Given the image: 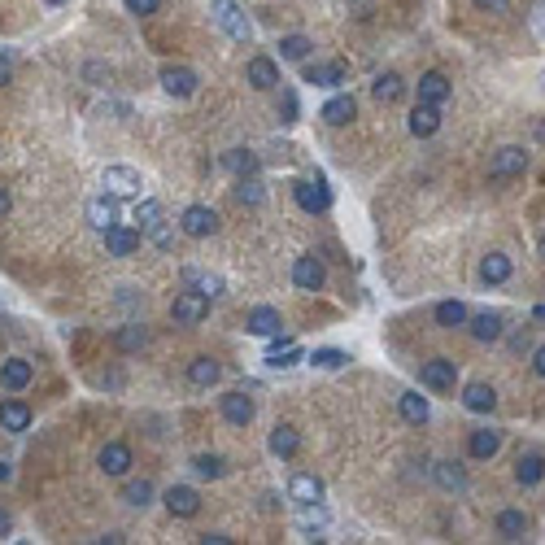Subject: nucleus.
Returning a JSON list of instances; mask_svg holds the SVG:
<instances>
[{"label": "nucleus", "instance_id": "1", "mask_svg": "<svg viewBox=\"0 0 545 545\" xmlns=\"http://www.w3.org/2000/svg\"><path fill=\"white\" fill-rule=\"evenodd\" d=\"M210 14H215V22L223 26V36L232 44H254V22L236 0H210Z\"/></svg>", "mask_w": 545, "mask_h": 545}, {"label": "nucleus", "instance_id": "2", "mask_svg": "<svg viewBox=\"0 0 545 545\" xmlns=\"http://www.w3.org/2000/svg\"><path fill=\"white\" fill-rule=\"evenodd\" d=\"M528 166H532L528 149H519V144H502L498 153L488 157V179H493V183H507V179L524 175Z\"/></svg>", "mask_w": 545, "mask_h": 545}, {"label": "nucleus", "instance_id": "3", "mask_svg": "<svg viewBox=\"0 0 545 545\" xmlns=\"http://www.w3.org/2000/svg\"><path fill=\"white\" fill-rule=\"evenodd\" d=\"M100 188L114 196V201H131V196H140L144 179H140L136 166H105L100 171Z\"/></svg>", "mask_w": 545, "mask_h": 545}, {"label": "nucleus", "instance_id": "4", "mask_svg": "<svg viewBox=\"0 0 545 545\" xmlns=\"http://www.w3.org/2000/svg\"><path fill=\"white\" fill-rule=\"evenodd\" d=\"M292 201H297L306 215H328L331 210V193H328V183H323V175L297 179V183H292Z\"/></svg>", "mask_w": 545, "mask_h": 545}, {"label": "nucleus", "instance_id": "5", "mask_svg": "<svg viewBox=\"0 0 545 545\" xmlns=\"http://www.w3.org/2000/svg\"><path fill=\"white\" fill-rule=\"evenodd\" d=\"M205 314H210V297H201L196 288L175 292V301H171V319H175L179 328H196Z\"/></svg>", "mask_w": 545, "mask_h": 545}, {"label": "nucleus", "instance_id": "6", "mask_svg": "<svg viewBox=\"0 0 545 545\" xmlns=\"http://www.w3.org/2000/svg\"><path fill=\"white\" fill-rule=\"evenodd\" d=\"M419 384L432 393H454V384H458V362H454V358H428V362L419 367Z\"/></svg>", "mask_w": 545, "mask_h": 545}, {"label": "nucleus", "instance_id": "7", "mask_svg": "<svg viewBox=\"0 0 545 545\" xmlns=\"http://www.w3.org/2000/svg\"><path fill=\"white\" fill-rule=\"evenodd\" d=\"M97 467L105 471V476H114V480H122L127 471L136 467V458H131V445L127 441H105L97 454Z\"/></svg>", "mask_w": 545, "mask_h": 545}, {"label": "nucleus", "instance_id": "8", "mask_svg": "<svg viewBox=\"0 0 545 545\" xmlns=\"http://www.w3.org/2000/svg\"><path fill=\"white\" fill-rule=\"evenodd\" d=\"M31 424H36V410L26 406L22 397H5V402H0V432L22 436V432H31Z\"/></svg>", "mask_w": 545, "mask_h": 545}, {"label": "nucleus", "instance_id": "9", "mask_svg": "<svg viewBox=\"0 0 545 545\" xmlns=\"http://www.w3.org/2000/svg\"><path fill=\"white\" fill-rule=\"evenodd\" d=\"M157 79H162V88H166L175 100L196 97V88H201L196 70H188V66H162V70H157Z\"/></svg>", "mask_w": 545, "mask_h": 545}, {"label": "nucleus", "instance_id": "10", "mask_svg": "<svg viewBox=\"0 0 545 545\" xmlns=\"http://www.w3.org/2000/svg\"><path fill=\"white\" fill-rule=\"evenodd\" d=\"M218 410H223V419H227L232 428H249V424H254V414H257L254 397H245L240 389L223 393V397H218Z\"/></svg>", "mask_w": 545, "mask_h": 545}, {"label": "nucleus", "instance_id": "11", "mask_svg": "<svg viewBox=\"0 0 545 545\" xmlns=\"http://www.w3.org/2000/svg\"><path fill=\"white\" fill-rule=\"evenodd\" d=\"M179 232L193 236V240H205V236L218 232V215L210 205H188V210L179 215Z\"/></svg>", "mask_w": 545, "mask_h": 545}, {"label": "nucleus", "instance_id": "12", "mask_svg": "<svg viewBox=\"0 0 545 545\" xmlns=\"http://www.w3.org/2000/svg\"><path fill=\"white\" fill-rule=\"evenodd\" d=\"M467 331L480 341V345H493V341H502V331H507V314L502 310L467 314Z\"/></svg>", "mask_w": 545, "mask_h": 545}, {"label": "nucleus", "instance_id": "13", "mask_svg": "<svg viewBox=\"0 0 545 545\" xmlns=\"http://www.w3.org/2000/svg\"><path fill=\"white\" fill-rule=\"evenodd\" d=\"M292 284L301 292H319L323 284H328V271H323V262L314 254H301L297 262H292Z\"/></svg>", "mask_w": 545, "mask_h": 545}, {"label": "nucleus", "instance_id": "14", "mask_svg": "<svg viewBox=\"0 0 545 545\" xmlns=\"http://www.w3.org/2000/svg\"><path fill=\"white\" fill-rule=\"evenodd\" d=\"M502 454V432L498 428H476L467 436V458L471 463H493Z\"/></svg>", "mask_w": 545, "mask_h": 545}, {"label": "nucleus", "instance_id": "15", "mask_svg": "<svg viewBox=\"0 0 545 545\" xmlns=\"http://www.w3.org/2000/svg\"><path fill=\"white\" fill-rule=\"evenodd\" d=\"M245 79H249V88H257V92H275L284 79H279V61L271 58H249V66H245Z\"/></svg>", "mask_w": 545, "mask_h": 545}, {"label": "nucleus", "instance_id": "16", "mask_svg": "<svg viewBox=\"0 0 545 545\" xmlns=\"http://www.w3.org/2000/svg\"><path fill=\"white\" fill-rule=\"evenodd\" d=\"M166 510L175 515V519H196L201 515V493H196L193 485H175V488H166Z\"/></svg>", "mask_w": 545, "mask_h": 545}, {"label": "nucleus", "instance_id": "17", "mask_svg": "<svg viewBox=\"0 0 545 545\" xmlns=\"http://www.w3.org/2000/svg\"><path fill=\"white\" fill-rule=\"evenodd\" d=\"M328 507L323 502H301L297 507V528H301V537L306 541H323V528H328Z\"/></svg>", "mask_w": 545, "mask_h": 545}, {"label": "nucleus", "instance_id": "18", "mask_svg": "<svg viewBox=\"0 0 545 545\" xmlns=\"http://www.w3.org/2000/svg\"><path fill=\"white\" fill-rule=\"evenodd\" d=\"M31 380H36V367H31L26 358H5V362H0V389L5 393L31 389Z\"/></svg>", "mask_w": 545, "mask_h": 545}, {"label": "nucleus", "instance_id": "19", "mask_svg": "<svg viewBox=\"0 0 545 545\" xmlns=\"http://www.w3.org/2000/svg\"><path fill=\"white\" fill-rule=\"evenodd\" d=\"M406 127H410V136H414V140L436 136V131H441V105H424V100H419V105L410 110Z\"/></svg>", "mask_w": 545, "mask_h": 545}, {"label": "nucleus", "instance_id": "20", "mask_svg": "<svg viewBox=\"0 0 545 545\" xmlns=\"http://www.w3.org/2000/svg\"><path fill=\"white\" fill-rule=\"evenodd\" d=\"M528 528H532V519H528L524 510H515V507L498 510V519H493V532H498L502 541H524Z\"/></svg>", "mask_w": 545, "mask_h": 545}, {"label": "nucleus", "instance_id": "21", "mask_svg": "<svg viewBox=\"0 0 545 545\" xmlns=\"http://www.w3.org/2000/svg\"><path fill=\"white\" fill-rule=\"evenodd\" d=\"M345 79H350L345 61H314V66H306V83H314V88H341Z\"/></svg>", "mask_w": 545, "mask_h": 545}, {"label": "nucleus", "instance_id": "22", "mask_svg": "<svg viewBox=\"0 0 545 545\" xmlns=\"http://www.w3.org/2000/svg\"><path fill=\"white\" fill-rule=\"evenodd\" d=\"M414 92H419V100H424V105H445L449 92H454V83H449L441 70H428V75H419Z\"/></svg>", "mask_w": 545, "mask_h": 545}, {"label": "nucleus", "instance_id": "23", "mask_svg": "<svg viewBox=\"0 0 545 545\" xmlns=\"http://www.w3.org/2000/svg\"><path fill=\"white\" fill-rule=\"evenodd\" d=\"M105 249L114 257H131L140 249V227H122V223H114V227H105Z\"/></svg>", "mask_w": 545, "mask_h": 545}, {"label": "nucleus", "instance_id": "24", "mask_svg": "<svg viewBox=\"0 0 545 545\" xmlns=\"http://www.w3.org/2000/svg\"><path fill=\"white\" fill-rule=\"evenodd\" d=\"M83 218H88V227H97V232H105V227H114V223H118V205H114V196H110V193L92 196V201L83 205Z\"/></svg>", "mask_w": 545, "mask_h": 545}, {"label": "nucleus", "instance_id": "25", "mask_svg": "<svg viewBox=\"0 0 545 545\" xmlns=\"http://www.w3.org/2000/svg\"><path fill=\"white\" fill-rule=\"evenodd\" d=\"M463 406H467L471 414H493V410H498V389L485 384V380H471L467 389H463Z\"/></svg>", "mask_w": 545, "mask_h": 545}, {"label": "nucleus", "instance_id": "26", "mask_svg": "<svg viewBox=\"0 0 545 545\" xmlns=\"http://www.w3.org/2000/svg\"><path fill=\"white\" fill-rule=\"evenodd\" d=\"M541 480H545V454H537V449L519 454V458H515V485L537 488Z\"/></svg>", "mask_w": 545, "mask_h": 545}, {"label": "nucleus", "instance_id": "27", "mask_svg": "<svg viewBox=\"0 0 545 545\" xmlns=\"http://www.w3.org/2000/svg\"><path fill=\"white\" fill-rule=\"evenodd\" d=\"M371 97L380 100V105H397V100L406 97V79L397 75V70H384V75H375V83H371Z\"/></svg>", "mask_w": 545, "mask_h": 545}, {"label": "nucleus", "instance_id": "28", "mask_svg": "<svg viewBox=\"0 0 545 545\" xmlns=\"http://www.w3.org/2000/svg\"><path fill=\"white\" fill-rule=\"evenodd\" d=\"M288 498L301 507V502H323V480L310 476V471H297L288 480Z\"/></svg>", "mask_w": 545, "mask_h": 545}, {"label": "nucleus", "instance_id": "29", "mask_svg": "<svg viewBox=\"0 0 545 545\" xmlns=\"http://www.w3.org/2000/svg\"><path fill=\"white\" fill-rule=\"evenodd\" d=\"M510 275H515V262H510L507 254H488V257H480V284L498 288V284H507Z\"/></svg>", "mask_w": 545, "mask_h": 545}, {"label": "nucleus", "instance_id": "30", "mask_svg": "<svg viewBox=\"0 0 545 545\" xmlns=\"http://www.w3.org/2000/svg\"><path fill=\"white\" fill-rule=\"evenodd\" d=\"M183 284H188V288H196L201 297H210V301H215V297H223V288H227V284H223V275L201 271V267H183Z\"/></svg>", "mask_w": 545, "mask_h": 545}, {"label": "nucleus", "instance_id": "31", "mask_svg": "<svg viewBox=\"0 0 545 545\" xmlns=\"http://www.w3.org/2000/svg\"><path fill=\"white\" fill-rule=\"evenodd\" d=\"M245 328L254 331V336H275V331H284V314L275 310V306H254L249 319H245Z\"/></svg>", "mask_w": 545, "mask_h": 545}, {"label": "nucleus", "instance_id": "32", "mask_svg": "<svg viewBox=\"0 0 545 545\" xmlns=\"http://www.w3.org/2000/svg\"><path fill=\"white\" fill-rule=\"evenodd\" d=\"M353 114H358V100L350 97V92H341V97H331L323 110H319V118L328 122V127H345V122H353Z\"/></svg>", "mask_w": 545, "mask_h": 545}, {"label": "nucleus", "instance_id": "33", "mask_svg": "<svg viewBox=\"0 0 545 545\" xmlns=\"http://www.w3.org/2000/svg\"><path fill=\"white\" fill-rule=\"evenodd\" d=\"M432 480L445 488V493H467V471L458 467V463H449V458L432 463Z\"/></svg>", "mask_w": 545, "mask_h": 545}, {"label": "nucleus", "instance_id": "34", "mask_svg": "<svg viewBox=\"0 0 545 545\" xmlns=\"http://www.w3.org/2000/svg\"><path fill=\"white\" fill-rule=\"evenodd\" d=\"M218 380H223V367H218L215 358H193L188 362V384L193 389H215Z\"/></svg>", "mask_w": 545, "mask_h": 545}, {"label": "nucleus", "instance_id": "35", "mask_svg": "<svg viewBox=\"0 0 545 545\" xmlns=\"http://www.w3.org/2000/svg\"><path fill=\"white\" fill-rule=\"evenodd\" d=\"M397 410H402V419L414 424V428H424V424L432 419L428 397H419V393H402V397H397Z\"/></svg>", "mask_w": 545, "mask_h": 545}, {"label": "nucleus", "instance_id": "36", "mask_svg": "<svg viewBox=\"0 0 545 545\" xmlns=\"http://www.w3.org/2000/svg\"><path fill=\"white\" fill-rule=\"evenodd\" d=\"M297 449H301V432L292 428V424H275V432H271L275 458H297Z\"/></svg>", "mask_w": 545, "mask_h": 545}, {"label": "nucleus", "instance_id": "37", "mask_svg": "<svg viewBox=\"0 0 545 545\" xmlns=\"http://www.w3.org/2000/svg\"><path fill=\"white\" fill-rule=\"evenodd\" d=\"M153 498H157L153 480H127V485H122V502H127V507H131V510L153 507Z\"/></svg>", "mask_w": 545, "mask_h": 545}, {"label": "nucleus", "instance_id": "38", "mask_svg": "<svg viewBox=\"0 0 545 545\" xmlns=\"http://www.w3.org/2000/svg\"><path fill=\"white\" fill-rule=\"evenodd\" d=\"M114 345L122 353H140L144 345H149V328H144V323H127V328L114 331Z\"/></svg>", "mask_w": 545, "mask_h": 545}, {"label": "nucleus", "instance_id": "39", "mask_svg": "<svg viewBox=\"0 0 545 545\" xmlns=\"http://www.w3.org/2000/svg\"><path fill=\"white\" fill-rule=\"evenodd\" d=\"M193 476L196 480H223V476H227V458H223V454H196Z\"/></svg>", "mask_w": 545, "mask_h": 545}, {"label": "nucleus", "instance_id": "40", "mask_svg": "<svg viewBox=\"0 0 545 545\" xmlns=\"http://www.w3.org/2000/svg\"><path fill=\"white\" fill-rule=\"evenodd\" d=\"M467 306L463 301H441L436 310H432V319H436V328H467Z\"/></svg>", "mask_w": 545, "mask_h": 545}, {"label": "nucleus", "instance_id": "41", "mask_svg": "<svg viewBox=\"0 0 545 545\" xmlns=\"http://www.w3.org/2000/svg\"><path fill=\"white\" fill-rule=\"evenodd\" d=\"M236 201H240V205H262V201H267L262 179H257V175H240V179H236Z\"/></svg>", "mask_w": 545, "mask_h": 545}, {"label": "nucleus", "instance_id": "42", "mask_svg": "<svg viewBox=\"0 0 545 545\" xmlns=\"http://www.w3.org/2000/svg\"><path fill=\"white\" fill-rule=\"evenodd\" d=\"M223 166H227L236 179H240V175H257V157L249 153V149H227V153H223Z\"/></svg>", "mask_w": 545, "mask_h": 545}, {"label": "nucleus", "instance_id": "43", "mask_svg": "<svg viewBox=\"0 0 545 545\" xmlns=\"http://www.w3.org/2000/svg\"><path fill=\"white\" fill-rule=\"evenodd\" d=\"M310 48H314V44L306 36H284V39H279V58H284V61H306V58H310Z\"/></svg>", "mask_w": 545, "mask_h": 545}, {"label": "nucleus", "instance_id": "44", "mask_svg": "<svg viewBox=\"0 0 545 545\" xmlns=\"http://www.w3.org/2000/svg\"><path fill=\"white\" fill-rule=\"evenodd\" d=\"M297 362H301V350H297V341H292V345H279V350L267 353V367H271V371H292Z\"/></svg>", "mask_w": 545, "mask_h": 545}, {"label": "nucleus", "instance_id": "45", "mask_svg": "<svg viewBox=\"0 0 545 545\" xmlns=\"http://www.w3.org/2000/svg\"><path fill=\"white\" fill-rule=\"evenodd\" d=\"M345 362H350L345 350H314L310 353V367H319V371H341Z\"/></svg>", "mask_w": 545, "mask_h": 545}, {"label": "nucleus", "instance_id": "46", "mask_svg": "<svg viewBox=\"0 0 545 545\" xmlns=\"http://www.w3.org/2000/svg\"><path fill=\"white\" fill-rule=\"evenodd\" d=\"M157 218H162V201H136V215H131V223H136L140 232H149Z\"/></svg>", "mask_w": 545, "mask_h": 545}, {"label": "nucleus", "instance_id": "47", "mask_svg": "<svg viewBox=\"0 0 545 545\" xmlns=\"http://www.w3.org/2000/svg\"><path fill=\"white\" fill-rule=\"evenodd\" d=\"M149 240H153L162 254H171V249H175V232H171V223H166V218H157L153 227H149Z\"/></svg>", "mask_w": 545, "mask_h": 545}, {"label": "nucleus", "instance_id": "48", "mask_svg": "<svg viewBox=\"0 0 545 545\" xmlns=\"http://www.w3.org/2000/svg\"><path fill=\"white\" fill-rule=\"evenodd\" d=\"M157 9H162V0H127V14H136V18H153Z\"/></svg>", "mask_w": 545, "mask_h": 545}, {"label": "nucleus", "instance_id": "49", "mask_svg": "<svg viewBox=\"0 0 545 545\" xmlns=\"http://www.w3.org/2000/svg\"><path fill=\"white\" fill-rule=\"evenodd\" d=\"M83 75L92 79L97 88H105V83H110V66H97V61H88V66H83Z\"/></svg>", "mask_w": 545, "mask_h": 545}, {"label": "nucleus", "instance_id": "50", "mask_svg": "<svg viewBox=\"0 0 545 545\" xmlns=\"http://www.w3.org/2000/svg\"><path fill=\"white\" fill-rule=\"evenodd\" d=\"M100 114H114V118H131V105H127V100H105V105H100Z\"/></svg>", "mask_w": 545, "mask_h": 545}, {"label": "nucleus", "instance_id": "51", "mask_svg": "<svg viewBox=\"0 0 545 545\" xmlns=\"http://www.w3.org/2000/svg\"><path fill=\"white\" fill-rule=\"evenodd\" d=\"M528 22H532V36L545 39V0L537 5V9H532V18H528Z\"/></svg>", "mask_w": 545, "mask_h": 545}, {"label": "nucleus", "instance_id": "52", "mask_svg": "<svg viewBox=\"0 0 545 545\" xmlns=\"http://www.w3.org/2000/svg\"><path fill=\"white\" fill-rule=\"evenodd\" d=\"M9 79H14V53L0 48V83H9Z\"/></svg>", "mask_w": 545, "mask_h": 545}, {"label": "nucleus", "instance_id": "53", "mask_svg": "<svg viewBox=\"0 0 545 545\" xmlns=\"http://www.w3.org/2000/svg\"><path fill=\"white\" fill-rule=\"evenodd\" d=\"M279 105H284V118H279V122H297V97H292V92H284V100H279Z\"/></svg>", "mask_w": 545, "mask_h": 545}, {"label": "nucleus", "instance_id": "54", "mask_svg": "<svg viewBox=\"0 0 545 545\" xmlns=\"http://www.w3.org/2000/svg\"><path fill=\"white\" fill-rule=\"evenodd\" d=\"M196 541L201 545H232V537H227V532H201Z\"/></svg>", "mask_w": 545, "mask_h": 545}, {"label": "nucleus", "instance_id": "55", "mask_svg": "<svg viewBox=\"0 0 545 545\" xmlns=\"http://www.w3.org/2000/svg\"><path fill=\"white\" fill-rule=\"evenodd\" d=\"M480 9H488V14H510V0H476Z\"/></svg>", "mask_w": 545, "mask_h": 545}, {"label": "nucleus", "instance_id": "56", "mask_svg": "<svg viewBox=\"0 0 545 545\" xmlns=\"http://www.w3.org/2000/svg\"><path fill=\"white\" fill-rule=\"evenodd\" d=\"M532 371L545 380V345H537V350H532Z\"/></svg>", "mask_w": 545, "mask_h": 545}, {"label": "nucleus", "instance_id": "57", "mask_svg": "<svg viewBox=\"0 0 545 545\" xmlns=\"http://www.w3.org/2000/svg\"><path fill=\"white\" fill-rule=\"evenodd\" d=\"M9 532H14V515L0 507V537H9Z\"/></svg>", "mask_w": 545, "mask_h": 545}, {"label": "nucleus", "instance_id": "58", "mask_svg": "<svg viewBox=\"0 0 545 545\" xmlns=\"http://www.w3.org/2000/svg\"><path fill=\"white\" fill-rule=\"evenodd\" d=\"M9 210H14V201H9V193H5V188H0V218L9 215Z\"/></svg>", "mask_w": 545, "mask_h": 545}, {"label": "nucleus", "instance_id": "59", "mask_svg": "<svg viewBox=\"0 0 545 545\" xmlns=\"http://www.w3.org/2000/svg\"><path fill=\"white\" fill-rule=\"evenodd\" d=\"M9 476H14V471H9V463L0 458V480H9Z\"/></svg>", "mask_w": 545, "mask_h": 545}, {"label": "nucleus", "instance_id": "60", "mask_svg": "<svg viewBox=\"0 0 545 545\" xmlns=\"http://www.w3.org/2000/svg\"><path fill=\"white\" fill-rule=\"evenodd\" d=\"M532 319H537V323H545V306H537V310H532Z\"/></svg>", "mask_w": 545, "mask_h": 545}, {"label": "nucleus", "instance_id": "61", "mask_svg": "<svg viewBox=\"0 0 545 545\" xmlns=\"http://www.w3.org/2000/svg\"><path fill=\"white\" fill-rule=\"evenodd\" d=\"M44 5H70V0H44Z\"/></svg>", "mask_w": 545, "mask_h": 545}, {"label": "nucleus", "instance_id": "62", "mask_svg": "<svg viewBox=\"0 0 545 545\" xmlns=\"http://www.w3.org/2000/svg\"><path fill=\"white\" fill-rule=\"evenodd\" d=\"M537 249H541V257H545V236H541V245H537Z\"/></svg>", "mask_w": 545, "mask_h": 545}, {"label": "nucleus", "instance_id": "63", "mask_svg": "<svg viewBox=\"0 0 545 545\" xmlns=\"http://www.w3.org/2000/svg\"><path fill=\"white\" fill-rule=\"evenodd\" d=\"M541 92H545V70H541Z\"/></svg>", "mask_w": 545, "mask_h": 545}]
</instances>
